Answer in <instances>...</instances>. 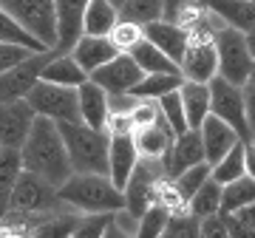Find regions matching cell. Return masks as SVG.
<instances>
[{"label": "cell", "mask_w": 255, "mask_h": 238, "mask_svg": "<svg viewBox=\"0 0 255 238\" xmlns=\"http://www.w3.org/2000/svg\"><path fill=\"white\" fill-rule=\"evenodd\" d=\"M20 159H23L26 170L48 179L54 187H60L74 173L71 162H68L65 142L60 136V128H57L54 119H48V117H37L34 114L26 142L20 145Z\"/></svg>", "instance_id": "cell-1"}, {"label": "cell", "mask_w": 255, "mask_h": 238, "mask_svg": "<svg viewBox=\"0 0 255 238\" xmlns=\"http://www.w3.org/2000/svg\"><path fill=\"white\" fill-rule=\"evenodd\" d=\"M57 199L85 213L125 210V193L105 173H71L57 187Z\"/></svg>", "instance_id": "cell-2"}, {"label": "cell", "mask_w": 255, "mask_h": 238, "mask_svg": "<svg viewBox=\"0 0 255 238\" xmlns=\"http://www.w3.org/2000/svg\"><path fill=\"white\" fill-rule=\"evenodd\" d=\"M57 128L65 142L74 173L108 176V130L88 128L85 122H57Z\"/></svg>", "instance_id": "cell-3"}, {"label": "cell", "mask_w": 255, "mask_h": 238, "mask_svg": "<svg viewBox=\"0 0 255 238\" xmlns=\"http://www.w3.org/2000/svg\"><path fill=\"white\" fill-rule=\"evenodd\" d=\"M213 43H216V74L233 85H244L253 74V54L247 48L244 31L221 23Z\"/></svg>", "instance_id": "cell-4"}, {"label": "cell", "mask_w": 255, "mask_h": 238, "mask_svg": "<svg viewBox=\"0 0 255 238\" xmlns=\"http://www.w3.org/2000/svg\"><path fill=\"white\" fill-rule=\"evenodd\" d=\"M23 100L31 105V111H34L37 117H48V119H54V122H80L77 88L37 80Z\"/></svg>", "instance_id": "cell-5"}, {"label": "cell", "mask_w": 255, "mask_h": 238, "mask_svg": "<svg viewBox=\"0 0 255 238\" xmlns=\"http://www.w3.org/2000/svg\"><path fill=\"white\" fill-rule=\"evenodd\" d=\"M57 204H63L57 199V187L48 179L31 173V170H20L17 182L11 187L9 196V213H26V216H43L51 213Z\"/></svg>", "instance_id": "cell-6"}, {"label": "cell", "mask_w": 255, "mask_h": 238, "mask_svg": "<svg viewBox=\"0 0 255 238\" xmlns=\"http://www.w3.org/2000/svg\"><path fill=\"white\" fill-rule=\"evenodd\" d=\"M0 6L26 26L43 46H57V11L54 0H0Z\"/></svg>", "instance_id": "cell-7"}, {"label": "cell", "mask_w": 255, "mask_h": 238, "mask_svg": "<svg viewBox=\"0 0 255 238\" xmlns=\"http://www.w3.org/2000/svg\"><path fill=\"white\" fill-rule=\"evenodd\" d=\"M207 85H210V114H216L219 119H224L230 128L241 136V142H247V139H250V128H247L244 91H241V85L227 83L219 74H216Z\"/></svg>", "instance_id": "cell-8"}, {"label": "cell", "mask_w": 255, "mask_h": 238, "mask_svg": "<svg viewBox=\"0 0 255 238\" xmlns=\"http://www.w3.org/2000/svg\"><path fill=\"white\" fill-rule=\"evenodd\" d=\"M54 48H46V51H31L26 60H20L17 65H11L0 74V102L9 100H23L28 94V88L40 80V71L43 65L51 60Z\"/></svg>", "instance_id": "cell-9"}, {"label": "cell", "mask_w": 255, "mask_h": 238, "mask_svg": "<svg viewBox=\"0 0 255 238\" xmlns=\"http://www.w3.org/2000/svg\"><path fill=\"white\" fill-rule=\"evenodd\" d=\"M88 80L105 88L108 97H119V94H128L133 85L142 80V68H139L128 51H119L117 57H111L108 63H102L100 68H94L88 74Z\"/></svg>", "instance_id": "cell-10"}, {"label": "cell", "mask_w": 255, "mask_h": 238, "mask_svg": "<svg viewBox=\"0 0 255 238\" xmlns=\"http://www.w3.org/2000/svg\"><path fill=\"white\" fill-rule=\"evenodd\" d=\"M204 162V145H201V136L196 128H187L184 133L173 136L167 153L162 156V165H164V173L170 176H179L182 170H187L190 165H199Z\"/></svg>", "instance_id": "cell-11"}, {"label": "cell", "mask_w": 255, "mask_h": 238, "mask_svg": "<svg viewBox=\"0 0 255 238\" xmlns=\"http://www.w3.org/2000/svg\"><path fill=\"white\" fill-rule=\"evenodd\" d=\"M34 111L26 100H9L0 102V145L20 147L28 136Z\"/></svg>", "instance_id": "cell-12"}, {"label": "cell", "mask_w": 255, "mask_h": 238, "mask_svg": "<svg viewBox=\"0 0 255 238\" xmlns=\"http://www.w3.org/2000/svg\"><path fill=\"white\" fill-rule=\"evenodd\" d=\"M139 162V150L133 145V133H108V179L119 190Z\"/></svg>", "instance_id": "cell-13"}, {"label": "cell", "mask_w": 255, "mask_h": 238, "mask_svg": "<svg viewBox=\"0 0 255 238\" xmlns=\"http://www.w3.org/2000/svg\"><path fill=\"white\" fill-rule=\"evenodd\" d=\"M196 130H199L201 145H204V162H207V165H216L236 142H241V136L230 128L224 119L216 117V114H207Z\"/></svg>", "instance_id": "cell-14"}, {"label": "cell", "mask_w": 255, "mask_h": 238, "mask_svg": "<svg viewBox=\"0 0 255 238\" xmlns=\"http://www.w3.org/2000/svg\"><path fill=\"white\" fill-rule=\"evenodd\" d=\"M77 108H80V122H85L88 128L105 130L111 114V97L105 94V88H100L94 80L80 83L77 85Z\"/></svg>", "instance_id": "cell-15"}, {"label": "cell", "mask_w": 255, "mask_h": 238, "mask_svg": "<svg viewBox=\"0 0 255 238\" xmlns=\"http://www.w3.org/2000/svg\"><path fill=\"white\" fill-rule=\"evenodd\" d=\"M142 37L150 40L156 48H162L164 54L170 57L176 65L182 63V54H184V46H187V28L182 26H173L167 20H150L142 26Z\"/></svg>", "instance_id": "cell-16"}, {"label": "cell", "mask_w": 255, "mask_h": 238, "mask_svg": "<svg viewBox=\"0 0 255 238\" xmlns=\"http://www.w3.org/2000/svg\"><path fill=\"white\" fill-rule=\"evenodd\" d=\"M88 0H54L57 11V46L54 51H71L82 34V9Z\"/></svg>", "instance_id": "cell-17"}, {"label": "cell", "mask_w": 255, "mask_h": 238, "mask_svg": "<svg viewBox=\"0 0 255 238\" xmlns=\"http://www.w3.org/2000/svg\"><path fill=\"white\" fill-rule=\"evenodd\" d=\"M119 48L111 43L108 37L100 34H80L77 43L71 46V57L82 65V71L91 74L94 68H100L102 63H108L111 57H117Z\"/></svg>", "instance_id": "cell-18"}, {"label": "cell", "mask_w": 255, "mask_h": 238, "mask_svg": "<svg viewBox=\"0 0 255 238\" xmlns=\"http://www.w3.org/2000/svg\"><path fill=\"white\" fill-rule=\"evenodd\" d=\"M201 6L224 26H233L244 34L255 28V3L250 0H201Z\"/></svg>", "instance_id": "cell-19"}, {"label": "cell", "mask_w": 255, "mask_h": 238, "mask_svg": "<svg viewBox=\"0 0 255 238\" xmlns=\"http://www.w3.org/2000/svg\"><path fill=\"white\" fill-rule=\"evenodd\" d=\"M170 142H173V130L164 122V117H159L153 125H145V128L133 130V145H136L142 159H162L167 153Z\"/></svg>", "instance_id": "cell-20"}, {"label": "cell", "mask_w": 255, "mask_h": 238, "mask_svg": "<svg viewBox=\"0 0 255 238\" xmlns=\"http://www.w3.org/2000/svg\"><path fill=\"white\" fill-rule=\"evenodd\" d=\"M40 80H46V83H57V85H68V88H77L80 83L88 80V74L82 71V65L71 57V51H54L51 60L43 65Z\"/></svg>", "instance_id": "cell-21"}, {"label": "cell", "mask_w": 255, "mask_h": 238, "mask_svg": "<svg viewBox=\"0 0 255 238\" xmlns=\"http://www.w3.org/2000/svg\"><path fill=\"white\" fill-rule=\"evenodd\" d=\"M179 97H182V105H184L187 128H199L201 119L210 114V85L196 83V80H184L179 85Z\"/></svg>", "instance_id": "cell-22"}, {"label": "cell", "mask_w": 255, "mask_h": 238, "mask_svg": "<svg viewBox=\"0 0 255 238\" xmlns=\"http://www.w3.org/2000/svg\"><path fill=\"white\" fill-rule=\"evenodd\" d=\"M119 20V9L111 0H88L82 9V34L108 37L114 23Z\"/></svg>", "instance_id": "cell-23"}, {"label": "cell", "mask_w": 255, "mask_h": 238, "mask_svg": "<svg viewBox=\"0 0 255 238\" xmlns=\"http://www.w3.org/2000/svg\"><path fill=\"white\" fill-rule=\"evenodd\" d=\"M184 83L182 71H156V74H142L133 88H130V97L136 100H159L162 94H170V91H179V85Z\"/></svg>", "instance_id": "cell-24"}, {"label": "cell", "mask_w": 255, "mask_h": 238, "mask_svg": "<svg viewBox=\"0 0 255 238\" xmlns=\"http://www.w3.org/2000/svg\"><path fill=\"white\" fill-rule=\"evenodd\" d=\"M128 54L130 60L142 68V74H156V71H179V65L170 60V57L164 54L162 48H156L150 40L145 37H139L133 46L128 48Z\"/></svg>", "instance_id": "cell-25"}, {"label": "cell", "mask_w": 255, "mask_h": 238, "mask_svg": "<svg viewBox=\"0 0 255 238\" xmlns=\"http://www.w3.org/2000/svg\"><path fill=\"white\" fill-rule=\"evenodd\" d=\"M20 170H23V159H20V147H6L0 145V221L9 213V196L11 187L17 182Z\"/></svg>", "instance_id": "cell-26"}, {"label": "cell", "mask_w": 255, "mask_h": 238, "mask_svg": "<svg viewBox=\"0 0 255 238\" xmlns=\"http://www.w3.org/2000/svg\"><path fill=\"white\" fill-rule=\"evenodd\" d=\"M255 202V179L253 176H238L233 182L221 184V213H233L244 204H253Z\"/></svg>", "instance_id": "cell-27"}, {"label": "cell", "mask_w": 255, "mask_h": 238, "mask_svg": "<svg viewBox=\"0 0 255 238\" xmlns=\"http://www.w3.org/2000/svg\"><path fill=\"white\" fill-rule=\"evenodd\" d=\"M204 14H207V9L201 6V0H162V20L173 23V26L190 28Z\"/></svg>", "instance_id": "cell-28"}, {"label": "cell", "mask_w": 255, "mask_h": 238, "mask_svg": "<svg viewBox=\"0 0 255 238\" xmlns=\"http://www.w3.org/2000/svg\"><path fill=\"white\" fill-rule=\"evenodd\" d=\"M0 43H14V46L28 48V51H46L48 48V46H43L26 26H20L3 6H0Z\"/></svg>", "instance_id": "cell-29"}, {"label": "cell", "mask_w": 255, "mask_h": 238, "mask_svg": "<svg viewBox=\"0 0 255 238\" xmlns=\"http://www.w3.org/2000/svg\"><path fill=\"white\" fill-rule=\"evenodd\" d=\"M184 207H187L193 216H199V219L219 213V207H221V184L210 176L207 182L199 184V190L187 199V204H184Z\"/></svg>", "instance_id": "cell-30"}, {"label": "cell", "mask_w": 255, "mask_h": 238, "mask_svg": "<svg viewBox=\"0 0 255 238\" xmlns=\"http://www.w3.org/2000/svg\"><path fill=\"white\" fill-rule=\"evenodd\" d=\"M210 176L219 184H227L238 176H244V142H236L216 165H210Z\"/></svg>", "instance_id": "cell-31"}, {"label": "cell", "mask_w": 255, "mask_h": 238, "mask_svg": "<svg viewBox=\"0 0 255 238\" xmlns=\"http://www.w3.org/2000/svg\"><path fill=\"white\" fill-rule=\"evenodd\" d=\"M119 17L133 20V23H139V26H145V23H150V20L162 17V0H122Z\"/></svg>", "instance_id": "cell-32"}, {"label": "cell", "mask_w": 255, "mask_h": 238, "mask_svg": "<svg viewBox=\"0 0 255 238\" xmlns=\"http://www.w3.org/2000/svg\"><path fill=\"white\" fill-rule=\"evenodd\" d=\"M207 179H210V165H207V162H199V165H190L187 170H182L179 176H173L170 182H173L179 199L187 204V199H190L193 193L199 190V184L207 182Z\"/></svg>", "instance_id": "cell-33"}, {"label": "cell", "mask_w": 255, "mask_h": 238, "mask_svg": "<svg viewBox=\"0 0 255 238\" xmlns=\"http://www.w3.org/2000/svg\"><path fill=\"white\" fill-rule=\"evenodd\" d=\"M156 105H159V111H162L164 122L170 125L173 136H179V133H184V130H187V119H184V105H182V97H179V91L162 94V97L156 100Z\"/></svg>", "instance_id": "cell-34"}, {"label": "cell", "mask_w": 255, "mask_h": 238, "mask_svg": "<svg viewBox=\"0 0 255 238\" xmlns=\"http://www.w3.org/2000/svg\"><path fill=\"white\" fill-rule=\"evenodd\" d=\"M167 216H170V210L164 207V204L159 202H150L142 210V216H139V227H136V236L142 238H153V236H162L164 224H167Z\"/></svg>", "instance_id": "cell-35"}, {"label": "cell", "mask_w": 255, "mask_h": 238, "mask_svg": "<svg viewBox=\"0 0 255 238\" xmlns=\"http://www.w3.org/2000/svg\"><path fill=\"white\" fill-rule=\"evenodd\" d=\"M184 210H187V207H184ZM162 236H167V238H196L199 236V216H193L190 210L187 213L170 210Z\"/></svg>", "instance_id": "cell-36"}, {"label": "cell", "mask_w": 255, "mask_h": 238, "mask_svg": "<svg viewBox=\"0 0 255 238\" xmlns=\"http://www.w3.org/2000/svg\"><path fill=\"white\" fill-rule=\"evenodd\" d=\"M117 213L114 210H102V213H88L85 219H77V227H74L71 236L77 238H97V236H105L108 224L114 221Z\"/></svg>", "instance_id": "cell-37"}, {"label": "cell", "mask_w": 255, "mask_h": 238, "mask_svg": "<svg viewBox=\"0 0 255 238\" xmlns=\"http://www.w3.org/2000/svg\"><path fill=\"white\" fill-rule=\"evenodd\" d=\"M74 227H77L74 216H51L48 213L46 219H40L31 227V236H71Z\"/></svg>", "instance_id": "cell-38"}, {"label": "cell", "mask_w": 255, "mask_h": 238, "mask_svg": "<svg viewBox=\"0 0 255 238\" xmlns=\"http://www.w3.org/2000/svg\"><path fill=\"white\" fill-rule=\"evenodd\" d=\"M139 37H142V26L133 23V20H122V17H119L117 23H114V28L108 31V40L119 48V51H128Z\"/></svg>", "instance_id": "cell-39"}, {"label": "cell", "mask_w": 255, "mask_h": 238, "mask_svg": "<svg viewBox=\"0 0 255 238\" xmlns=\"http://www.w3.org/2000/svg\"><path fill=\"white\" fill-rule=\"evenodd\" d=\"M128 117H130V125L136 130V128H145V125H153L156 119L162 117V111H159L156 100H136L128 111Z\"/></svg>", "instance_id": "cell-40"}, {"label": "cell", "mask_w": 255, "mask_h": 238, "mask_svg": "<svg viewBox=\"0 0 255 238\" xmlns=\"http://www.w3.org/2000/svg\"><path fill=\"white\" fill-rule=\"evenodd\" d=\"M28 54H31V51L23 48V46H14V43H0V74L6 71V68H11V65H17L20 60H26Z\"/></svg>", "instance_id": "cell-41"}, {"label": "cell", "mask_w": 255, "mask_h": 238, "mask_svg": "<svg viewBox=\"0 0 255 238\" xmlns=\"http://www.w3.org/2000/svg\"><path fill=\"white\" fill-rule=\"evenodd\" d=\"M199 236H204V238H224L227 236V224H224V219H221L219 213L204 216V219H199Z\"/></svg>", "instance_id": "cell-42"}, {"label": "cell", "mask_w": 255, "mask_h": 238, "mask_svg": "<svg viewBox=\"0 0 255 238\" xmlns=\"http://www.w3.org/2000/svg\"><path fill=\"white\" fill-rule=\"evenodd\" d=\"M241 91H244V114H247L250 139L255 142V83H253V80H247V83L241 85Z\"/></svg>", "instance_id": "cell-43"}, {"label": "cell", "mask_w": 255, "mask_h": 238, "mask_svg": "<svg viewBox=\"0 0 255 238\" xmlns=\"http://www.w3.org/2000/svg\"><path fill=\"white\" fill-rule=\"evenodd\" d=\"M244 173L255 179V142L253 139L244 142Z\"/></svg>", "instance_id": "cell-44"}, {"label": "cell", "mask_w": 255, "mask_h": 238, "mask_svg": "<svg viewBox=\"0 0 255 238\" xmlns=\"http://www.w3.org/2000/svg\"><path fill=\"white\" fill-rule=\"evenodd\" d=\"M244 37H247V48H250V54H253V60H255V28H250Z\"/></svg>", "instance_id": "cell-45"}, {"label": "cell", "mask_w": 255, "mask_h": 238, "mask_svg": "<svg viewBox=\"0 0 255 238\" xmlns=\"http://www.w3.org/2000/svg\"><path fill=\"white\" fill-rule=\"evenodd\" d=\"M250 80L255 83V60H253V74H250Z\"/></svg>", "instance_id": "cell-46"}, {"label": "cell", "mask_w": 255, "mask_h": 238, "mask_svg": "<svg viewBox=\"0 0 255 238\" xmlns=\"http://www.w3.org/2000/svg\"><path fill=\"white\" fill-rule=\"evenodd\" d=\"M111 3H114V6H117V9H119V6H122V0H111Z\"/></svg>", "instance_id": "cell-47"}, {"label": "cell", "mask_w": 255, "mask_h": 238, "mask_svg": "<svg viewBox=\"0 0 255 238\" xmlns=\"http://www.w3.org/2000/svg\"><path fill=\"white\" fill-rule=\"evenodd\" d=\"M250 3H255V0H250Z\"/></svg>", "instance_id": "cell-48"}]
</instances>
